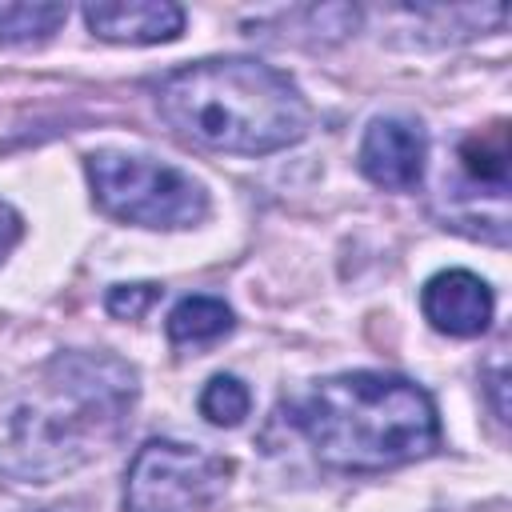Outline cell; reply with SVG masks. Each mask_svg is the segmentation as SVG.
I'll use <instances>...</instances> for the list:
<instances>
[{
    "label": "cell",
    "mask_w": 512,
    "mask_h": 512,
    "mask_svg": "<svg viewBox=\"0 0 512 512\" xmlns=\"http://www.w3.org/2000/svg\"><path fill=\"white\" fill-rule=\"evenodd\" d=\"M232 476V460L180 440H148L124 472V512H200Z\"/></svg>",
    "instance_id": "5b68a950"
},
{
    "label": "cell",
    "mask_w": 512,
    "mask_h": 512,
    "mask_svg": "<svg viewBox=\"0 0 512 512\" xmlns=\"http://www.w3.org/2000/svg\"><path fill=\"white\" fill-rule=\"evenodd\" d=\"M292 428L336 472H384L440 444L432 396L392 372H340L288 404Z\"/></svg>",
    "instance_id": "7a4b0ae2"
},
{
    "label": "cell",
    "mask_w": 512,
    "mask_h": 512,
    "mask_svg": "<svg viewBox=\"0 0 512 512\" xmlns=\"http://www.w3.org/2000/svg\"><path fill=\"white\" fill-rule=\"evenodd\" d=\"M248 408H252V392H248V384L240 376L220 372L200 392V416L208 424H216V428H236L248 416Z\"/></svg>",
    "instance_id": "7c38bea8"
},
{
    "label": "cell",
    "mask_w": 512,
    "mask_h": 512,
    "mask_svg": "<svg viewBox=\"0 0 512 512\" xmlns=\"http://www.w3.org/2000/svg\"><path fill=\"white\" fill-rule=\"evenodd\" d=\"M84 20L92 36L112 44H164L184 28V8L168 0H128V4H88Z\"/></svg>",
    "instance_id": "ba28073f"
},
{
    "label": "cell",
    "mask_w": 512,
    "mask_h": 512,
    "mask_svg": "<svg viewBox=\"0 0 512 512\" xmlns=\"http://www.w3.org/2000/svg\"><path fill=\"white\" fill-rule=\"evenodd\" d=\"M156 300H160V284H112L108 296H104V308L112 316H120V320H136Z\"/></svg>",
    "instance_id": "4fadbf2b"
},
{
    "label": "cell",
    "mask_w": 512,
    "mask_h": 512,
    "mask_svg": "<svg viewBox=\"0 0 512 512\" xmlns=\"http://www.w3.org/2000/svg\"><path fill=\"white\" fill-rule=\"evenodd\" d=\"M20 232H24V224H20V216H16V208H8L4 200H0V260L16 248V240H20Z\"/></svg>",
    "instance_id": "5bb4252c"
},
{
    "label": "cell",
    "mask_w": 512,
    "mask_h": 512,
    "mask_svg": "<svg viewBox=\"0 0 512 512\" xmlns=\"http://www.w3.org/2000/svg\"><path fill=\"white\" fill-rule=\"evenodd\" d=\"M460 168L476 188L504 192L508 188V128L492 124V128H480L476 136H468L460 144Z\"/></svg>",
    "instance_id": "30bf717a"
},
{
    "label": "cell",
    "mask_w": 512,
    "mask_h": 512,
    "mask_svg": "<svg viewBox=\"0 0 512 512\" xmlns=\"http://www.w3.org/2000/svg\"><path fill=\"white\" fill-rule=\"evenodd\" d=\"M84 168L96 204L112 220L140 228H192L208 216V192L184 168L116 148L92 152Z\"/></svg>",
    "instance_id": "277c9868"
},
{
    "label": "cell",
    "mask_w": 512,
    "mask_h": 512,
    "mask_svg": "<svg viewBox=\"0 0 512 512\" xmlns=\"http://www.w3.org/2000/svg\"><path fill=\"white\" fill-rule=\"evenodd\" d=\"M68 20L64 4H4L0 8V44H36L48 40Z\"/></svg>",
    "instance_id": "8fae6325"
},
{
    "label": "cell",
    "mask_w": 512,
    "mask_h": 512,
    "mask_svg": "<svg viewBox=\"0 0 512 512\" xmlns=\"http://www.w3.org/2000/svg\"><path fill=\"white\" fill-rule=\"evenodd\" d=\"M428 136L420 120L408 116H376L360 140V172L392 192H408L424 180Z\"/></svg>",
    "instance_id": "8992f818"
},
{
    "label": "cell",
    "mask_w": 512,
    "mask_h": 512,
    "mask_svg": "<svg viewBox=\"0 0 512 512\" xmlns=\"http://www.w3.org/2000/svg\"><path fill=\"white\" fill-rule=\"evenodd\" d=\"M420 312L424 320L444 336H480L492 324L496 300L492 288L468 272V268H444L420 288Z\"/></svg>",
    "instance_id": "52a82bcc"
},
{
    "label": "cell",
    "mask_w": 512,
    "mask_h": 512,
    "mask_svg": "<svg viewBox=\"0 0 512 512\" xmlns=\"http://www.w3.org/2000/svg\"><path fill=\"white\" fill-rule=\"evenodd\" d=\"M156 112L176 136L232 156L280 152L312 124L300 88L280 68L248 56L200 60L168 72L156 84Z\"/></svg>",
    "instance_id": "3957f363"
},
{
    "label": "cell",
    "mask_w": 512,
    "mask_h": 512,
    "mask_svg": "<svg viewBox=\"0 0 512 512\" xmlns=\"http://www.w3.org/2000/svg\"><path fill=\"white\" fill-rule=\"evenodd\" d=\"M236 324L232 308L220 296H184L172 312H168V340L172 344H208L228 336Z\"/></svg>",
    "instance_id": "9c48e42d"
},
{
    "label": "cell",
    "mask_w": 512,
    "mask_h": 512,
    "mask_svg": "<svg viewBox=\"0 0 512 512\" xmlns=\"http://www.w3.org/2000/svg\"><path fill=\"white\" fill-rule=\"evenodd\" d=\"M136 404V368L112 352H56L0 408V484L44 488L104 456Z\"/></svg>",
    "instance_id": "6da1fadb"
}]
</instances>
